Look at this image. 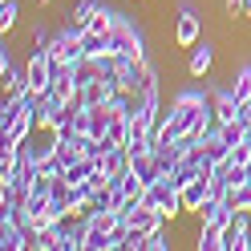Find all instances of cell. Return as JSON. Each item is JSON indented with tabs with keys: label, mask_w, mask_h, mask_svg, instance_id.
<instances>
[{
	"label": "cell",
	"mask_w": 251,
	"mask_h": 251,
	"mask_svg": "<svg viewBox=\"0 0 251 251\" xmlns=\"http://www.w3.org/2000/svg\"><path fill=\"white\" fill-rule=\"evenodd\" d=\"M142 202H146V207H154V211H162L166 223H170V219H178V215H186V207H182V191H178V186L170 182L166 175L142 191Z\"/></svg>",
	"instance_id": "6da1fadb"
},
{
	"label": "cell",
	"mask_w": 251,
	"mask_h": 251,
	"mask_svg": "<svg viewBox=\"0 0 251 251\" xmlns=\"http://www.w3.org/2000/svg\"><path fill=\"white\" fill-rule=\"evenodd\" d=\"M109 53H118V57H134V61H146V33H142L134 21L118 17L114 33H109Z\"/></svg>",
	"instance_id": "7a4b0ae2"
},
{
	"label": "cell",
	"mask_w": 251,
	"mask_h": 251,
	"mask_svg": "<svg viewBox=\"0 0 251 251\" xmlns=\"http://www.w3.org/2000/svg\"><path fill=\"white\" fill-rule=\"evenodd\" d=\"M202 41V12L191 4V0H182L178 4V21H175V45L178 49H191V45Z\"/></svg>",
	"instance_id": "3957f363"
},
{
	"label": "cell",
	"mask_w": 251,
	"mask_h": 251,
	"mask_svg": "<svg viewBox=\"0 0 251 251\" xmlns=\"http://www.w3.org/2000/svg\"><path fill=\"white\" fill-rule=\"evenodd\" d=\"M53 69H57L53 53H49V49H33V53H28V61H25V73H28V89L45 93V89L53 85Z\"/></svg>",
	"instance_id": "277c9868"
},
{
	"label": "cell",
	"mask_w": 251,
	"mask_h": 251,
	"mask_svg": "<svg viewBox=\"0 0 251 251\" xmlns=\"http://www.w3.org/2000/svg\"><path fill=\"white\" fill-rule=\"evenodd\" d=\"M49 53H53V61H57V65H81V61L89 57V53H85V45L77 41V37H69L65 28H61V33L49 41Z\"/></svg>",
	"instance_id": "5b68a950"
},
{
	"label": "cell",
	"mask_w": 251,
	"mask_h": 251,
	"mask_svg": "<svg viewBox=\"0 0 251 251\" xmlns=\"http://www.w3.org/2000/svg\"><path fill=\"white\" fill-rule=\"evenodd\" d=\"M114 93H118V81L105 77V73H89L81 81V101L85 105H105V101H114Z\"/></svg>",
	"instance_id": "8992f818"
},
{
	"label": "cell",
	"mask_w": 251,
	"mask_h": 251,
	"mask_svg": "<svg viewBox=\"0 0 251 251\" xmlns=\"http://www.w3.org/2000/svg\"><path fill=\"white\" fill-rule=\"evenodd\" d=\"M211 195H215V182H211V175H199L195 182H186V186H182V207H186V215H195V219H199L202 202H207Z\"/></svg>",
	"instance_id": "52a82bcc"
},
{
	"label": "cell",
	"mask_w": 251,
	"mask_h": 251,
	"mask_svg": "<svg viewBox=\"0 0 251 251\" xmlns=\"http://www.w3.org/2000/svg\"><path fill=\"white\" fill-rule=\"evenodd\" d=\"M223 251H251V215L239 211L235 223L223 231Z\"/></svg>",
	"instance_id": "ba28073f"
},
{
	"label": "cell",
	"mask_w": 251,
	"mask_h": 251,
	"mask_svg": "<svg viewBox=\"0 0 251 251\" xmlns=\"http://www.w3.org/2000/svg\"><path fill=\"white\" fill-rule=\"evenodd\" d=\"M211 69H215V45H211V41L191 45V57H186V73H191V77H207Z\"/></svg>",
	"instance_id": "9c48e42d"
},
{
	"label": "cell",
	"mask_w": 251,
	"mask_h": 251,
	"mask_svg": "<svg viewBox=\"0 0 251 251\" xmlns=\"http://www.w3.org/2000/svg\"><path fill=\"white\" fill-rule=\"evenodd\" d=\"M130 170H134V175L142 178L146 186L162 178V166H158V158H154V150H138V154H130Z\"/></svg>",
	"instance_id": "30bf717a"
},
{
	"label": "cell",
	"mask_w": 251,
	"mask_h": 251,
	"mask_svg": "<svg viewBox=\"0 0 251 251\" xmlns=\"http://www.w3.org/2000/svg\"><path fill=\"white\" fill-rule=\"evenodd\" d=\"M126 170H130V150L126 146H114V150L101 154V175L105 178H118V175H126Z\"/></svg>",
	"instance_id": "8fae6325"
},
{
	"label": "cell",
	"mask_w": 251,
	"mask_h": 251,
	"mask_svg": "<svg viewBox=\"0 0 251 251\" xmlns=\"http://www.w3.org/2000/svg\"><path fill=\"white\" fill-rule=\"evenodd\" d=\"M199 150H202V158H207V162H227V158H231V146L223 142V134H219V130L202 138Z\"/></svg>",
	"instance_id": "7c38bea8"
},
{
	"label": "cell",
	"mask_w": 251,
	"mask_h": 251,
	"mask_svg": "<svg viewBox=\"0 0 251 251\" xmlns=\"http://www.w3.org/2000/svg\"><path fill=\"white\" fill-rule=\"evenodd\" d=\"M195 247H199V251H223V227H215V223H199Z\"/></svg>",
	"instance_id": "4fadbf2b"
},
{
	"label": "cell",
	"mask_w": 251,
	"mask_h": 251,
	"mask_svg": "<svg viewBox=\"0 0 251 251\" xmlns=\"http://www.w3.org/2000/svg\"><path fill=\"white\" fill-rule=\"evenodd\" d=\"M235 211H247L251 207V182H235V186H227V195H223Z\"/></svg>",
	"instance_id": "5bb4252c"
},
{
	"label": "cell",
	"mask_w": 251,
	"mask_h": 251,
	"mask_svg": "<svg viewBox=\"0 0 251 251\" xmlns=\"http://www.w3.org/2000/svg\"><path fill=\"white\" fill-rule=\"evenodd\" d=\"M231 93L239 101H251V65H239V73L231 77Z\"/></svg>",
	"instance_id": "9a60e30c"
},
{
	"label": "cell",
	"mask_w": 251,
	"mask_h": 251,
	"mask_svg": "<svg viewBox=\"0 0 251 251\" xmlns=\"http://www.w3.org/2000/svg\"><path fill=\"white\" fill-rule=\"evenodd\" d=\"M17 21H21V4H17V0H0V28H4V33H12V28H17Z\"/></svg>",
	"instance_id": "2e32d148"
},
{
	"label": "cell",
	"mask_w": 251,
	"mask_h": 251,
	"mask_svg": "<svg viewBox=\"0 0 251 251\" xmlns=\"http://www.w3.org/2000/svg\"><path fill=\"white\" fill-rule=\"evenodd\" d=\"M219 134H223V142H227V146H239L243 138H247V126L235 118V122H223V126H219Z\"/></svg>",
	"instance_id": "e0dca14e"
},
{
	"label": "cell",
	"mask_w": 251,
	"mask_h": 251,
	"mask_svg": "<svg viewBox=\"0 0 251 251\" xmlns=\"http://www.w3.org/2000/svg\"><path fill=\"white\" fill-rule=\"evenodd\" d=\"M98 4H101V0H73L65 17H69V21H81V25H89V17H93V8H98Z\"/></svg>",
	"instance_id": "ac0fdd59"
},
{
	"label": "cell",
	"mask_w": 251,
	"mask_h": 251,
	"mask_svg": "<svg viewBox=\"0 0 251 251\" xmlns=\"http://www.w3.org/2000/svg\"><path fill=\"white\" fill-rule=\"evenodd\" d=\"M81 45H85V53H89V57L109 53V37H105V33H85V37H81Z\"/></svg>",
	"instance_id": "d6986e66"
},
{
	"label": "cell",
	"mask_w": 251,
	"mask_h": 251,
	"mask_svg": "<svg viewBox=\"0 0 251 251\" xmlns=\"http://www.w3.org/2000/svg\"><path fill=\"white\" fill-rule=\"evenodd\" d=\"M142 251H170V235H166V227L150 231V235H146V243H142Z\"/></svg>",
	"instance_id": "ffe728a7"
},
{
	"label": "cell",
	"mask_w": 251,
	"mask_h": 251,
	"mask_svg": "<svg viewBox=\"0 0 251 251\" xmlns=\"http://www.w3.org/2000/svg\"><path fill=\"white\" fill-rule=\"evenodd\" d=\"M28 41H33L37 49H49L53 37H49V28H45V25H33V28H28Z\"/></svg>",
	"instance_id": "44dd1931"
},
{
	"label": "cell",
	"mask_w": 251,
	"mask_h": 251,
	"mask_svg": "<svg viewBox=\"0 0 251 251\" xmlns=\"http://www.w3.org/2000/svg\"><path fill=\"white\" fill-rule=\"evenodd\" d=\"M235 118H239L247 130H251V101H239V114H235Z\"/></svg>",
	"instance_id": "7402d4cb"
},
{
	"label": "cell",
	"mask_w": 251,
	"mask_h": 251,
	"mask_svg": "<svg viewBox=\"0 0 251 251\" xmlns=\"http://www.w3.org/2000/svg\"><path fill=\"white\" fill-rule=\"evenodd\" d=\"M243 182H251V162H247V166H243Z\"/></svg>",
	"instance_id": "603a6c76"
},
{
	"label": "cell",
	"mask_w": 251,
	"mask_h": 251,
	"mask_svg": "<svg viewBox=\"0 0 251 251\" xmlns=\"http://www.w3.org/2000/svg\"><path fill=\"white\" fill-rule=\"evenodd\" d=\"M37 4H53V0H37Z\"/></svg>",
	"instance_id": "cb8c5ba5"
},
{
	"label": "cell",
	"mask_w": 251,
	"mask_h": 251,
	"mask_svg": "<svg viewBox=\"0 0 251 251\" xmlns=\"http://www.w3.org/2000/svg\"><path fill=\"white\" fill-rule=\"evenodd\" d=\"M247 142H251V130H247Z\"/></svg>",
	"instance_id": "d4e9b609"
},
{
	"label": "cell",
	"mask_w": 251,
	"mask_h": 251,
	"mask_svg": "<svg viewBox=\"0 0 251 251\" xmlns=\"http://www.w3.org/2000/svg\"><path fill=\"white\" fill-rule=\"evenodd\" d=\"M247 215H251V207H247Z\"/></svg>",
	"instance_id": "484cf974"
}]
</instances>
